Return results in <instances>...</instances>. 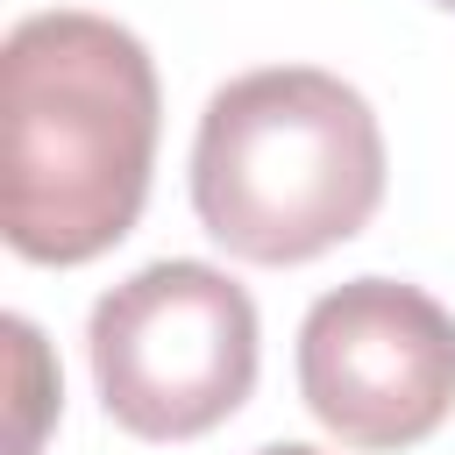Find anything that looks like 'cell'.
Instances as JSON below:
<instances>
[{
    "mask_svg": "<svg viewBox=\"0 0 455 455\" xmlns=\"http://www.w3.org/2000/svg\"><path fill=\"white\" fill-rule=\"evenodd\" d=\"M299 398L348 448H412L455 412V313L405 277H348L299 320Z\"/></svg>",
    "mask_w": 455,
    "mask_h": 455,
    "instance_id": "4",
    "label": "cell"
},
{
    "mask_svg": "<svg viewBox=\"0 0 455 455\" xmlns=\"http://www.w3.org/2000/svg\"><path fill=\"white\" fill-rule=\"evenodd\" d=\"M434 7H455V0H434Z\"/></svg>",
    "mask_w": 455,
    "mask_h": 455,
    "instance_id": "7",
    "label": "cell"
},
{
    "mask_svg": "<svg viewBox=\"0 0 455 455\" xmlns=\"http://www.w3.org/2000/svg\"><path fill=\"white\" fill-rule=\"evenodd\" d=\"M0 334L14 341V391H21V419H14V441H7V455H36V441H43V412L57 405V377L43 384V370H50V355H43V334H36V320H21V313H7L0 320Z\"/></svg>",
    "mask_w": 455,
    "mask_h": 455,
    "instance_id": "5",
    "label": "cell"
},
{
    "mask_svg": "<svg viewBox=\"0 0 455 455\" xmlns=\"http://www.w3.org/2000/svg\"><path fill=\"white\" fill-rule=\"evenodd\" d=\"M256 455H327V448H313V441H270V448H256Z\"/></svg>",
    "mask_w": 455,
    "mask_h": 455,
    "instance_id": "6",
    "label": "cell"
},
{
    "mask_svg": "<svg viewBox=\"0 0 455 455\" xmlns=\"http://www.w3.org/2000/svg\"><path fill=\"white\" fill-rule=\"evenodd\" d=\"M384 199V128L320 64L228 78L192 135V213L242 263H313Z\"/></svg>",
    "mask_w": 455,
    "mask_h": 455,
    "instance_id": "2",
    "label": "cell"
},
{
    "mask_svg": "<svg viewBox=\"0 0 455 455\" xmlns=\"http://www.w3.org/2000/svg\"><path fill=\"white\" fill-rule=\"evenodd\" d=\"M164 92L135 28L92 7L21 14L0 43V235L28 263L107 256L156 164Z\"/></svg>",
    "mask_w": 455,
    "mask_h": 455,
    "instance_id": "1",
    "label": "cell"
},
{
    "mask_svg": "<svg viewBox=\"0 0 455 455\" xmlns=\"http://www.w3.org/2000/svg\"><path fill=\"white\" fill-rule=\"evenodd\" d=\"M256 341L249 291L199 256L128 270L85 320L100 405L135 441H192L242 412L256 391Z\"/></svg>",
    "mask_w": 455,
    "mask_h": 455,
    "instance_id": "3",
    "label": "cell"
}]
</instances>
